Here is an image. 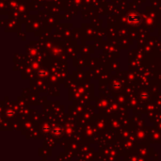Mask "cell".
Masks as SVG:
<instances>
[{
    "label": "cell",
    "instance_id": "1",
    "mask_svg": "<svg viewBox=\"0 0 161 161\" xmlns=\"http://www.w3.org/2000/svg\"><path fill=\"white\" fill-rule=\"evenodd\" d=\"M130 18H133V20H129V22L132 24H138L139 21H141V17H139L138 14H134V15H131Z\"/></svg>",
    "mask_w": 161,
    "mask_h": 161
}]
</instances>
